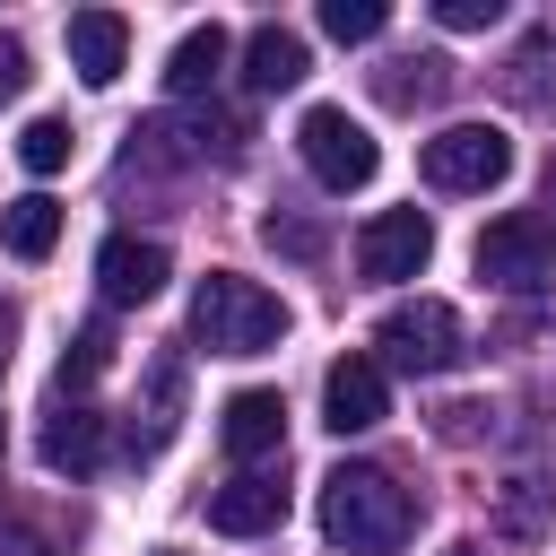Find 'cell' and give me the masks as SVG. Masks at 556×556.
<instances>
[{
    "instance_id": "obj_1",
    "label": "cell",
    "mask_w": 556,
    "mask_h": 556,
    "mask_svg": "<svg viewBox=\"0 0 556 556\" xmlns=\"http://www.w3.org/2000/svg\"><path fill=\"white\" fill-rule=\"evenodd\" d=\"M408 530H417V504H408V486H400L391 469L348 460V469L321 478V539H330V547H348V556H391Z\"/></svg>"
},
{
    "instance_id": "obj_2",
    "label": "cell",
    "mask_w": 556,
    "mask_h": 556,
    "mask_svg": "<svg viewBox=\"0 0 556 556\" xmlns=\"http://www.w3.org/2000/svg\"><path fill=\"white\" fill-rule=\"evenodd\" d=\"M191 339L208 356H261V348L287 339V304L243 269H208L200 295H191Z\"/></svg>"
},
{
    "instance_id": "obj_3",
    "label": "cell",
    "mask_w": 556,
    "mask_h": 556,
    "mask_svg": "<svg viewBox=\"0 0 556 556\" xmlns=\"http://www.w3.org/2000/svg\"><path fill=\"white\" fill-rule=\"evenodd\" d=\"M374 348H382L400 374H452V365L469 356V330H460V313H452L443 295H417V304H391V313L374 321Z\"/></svg>"
},
{
    "instance_id": "obj_4",
    "label": "cell",
    "mask_w": 556,
    "mask_h": 556,
    "mask_svg": "<svg viewBox=\"0 0 556 556\" xmlns=\"http://www.w3.org/2000/svg\"><path fill=\"white\" fill-rule=\"evenodd\" d=\"M295 148H304V165H313V182H321V191H365V182H374V165H382L374 130H365L348 104H313V113L295 122Z\"/></svg>"
},
{
    "instance_id": "obj_5",
    "label": "cell",
    "mask_w": 556,
    "mask_h": 556,
    "mask_svg": "<svg viewBox=\"0 0 556 556\" xmlns=\"http://www.w3.org/2000/svg\"><path fill=\"white\" fill-rule=\"evenodd\" d=\"M478 278L504 287V295H539V287L556 278V226L530 217V208L495 217V226L478 235Z\"/></svg>"
},
{
    "instance_id": "obj_6",
    "label": "cell",
    "mask_w": 556,
    "mask_h": 556,
    "mask_svg": "<svg viewBox=\"0 0 556 556\" xmlns=\"http://www.w3.org/2000/svg\"><path fill=\"white\" fill-rule=\"evenodd\" d=\"M417 165H426L434 191H495L513 174V139L495 122H452V130H434L417 148Z\"/></svg>"
},
{
    "instance_id": "obj_7",
    "label": "cell",
    "mask_w": 556,
    "mask_h": 556,
    "mask_svg": "<svg viewBox=\"0 0 556 556\" xmlns=\"http://www.w3.org/2000/svg\"><path fill=\"white\" fill-rule=\"evenodd\" d=\"M426 252H434V217H426V208H382V217H365V235H356V278L400 287V278L426 269Z\"/></svg>"
},
{
    "instance_id": "obj_8",
    "label": "cell",
    "mask_w": 556,
    "mask_h": 556,
    "mask_svg": "<svg viewBox=\"0 0 556 556\" xmlns=\"http://www.w3.org/2000/svg\"><path fill=\"white\" fill-rule=\"evenodd\" d=\"M382 408H391V391H382L374 356H339L321 374V426L330 434H365V426H382Z\"/></svg>"
},
{
    "instance_id": "obj_9",
    "label": "cell",
    "mask_w": 556,
    "mask_h": 556,
    "mask_svg": "<svg viewBox=\"0 0 556 556\" xmlns=\"http://www.w3.org/2000/svg\"><path fill=\"white\" fill-rule=\"evenodd\" d=\"M165 278H174V261H165V243H148V235H113V243L96 252L104 304H148V295H165Z\"/></svg>"
},
{
    "instance_id": "obj_10",
    "label": "cell",
    "mask_w": 556,
    "mask_h": 556,
    "mask_svg": "<svg viewBox=\"0 0 556 556\" xmlns=\"http://www.w3.org/2000/svg\"><path fill=\"white\" fill-rule=\"evenodd\" d=\"M287 521V486L269 478V469H243V478H226L217 495H208V530H226V539H261V530H278Z\"/></svg>"
},
{
    "instance_id": "obj_11",
    "label": "cell",
    "mask_w": 556,
    "mask_h": 556,
    "mask_svg": "<svg viewBox=\"0 0 556 556\" xmlns=\"http://www.w3.org/2000/svg\"><path fill=\"white\" fill-rule=\"evenodd\" d=\"M35 452H43V469H61V478H87V469L104 460V417H96L87 400H61V408L43 417V434H35Z\"/></svg>"
},
{
    "instance_id": "obj_12",
    "label": "cell",
    "mask_w": 556,
    "mask_h": 556,
    "mask_svg": "<svg viewBox=\"0 0 556 556\" xmlns=\"http://www.w3.org/2000/svg\"><path fill=\"white\" fill-rule=\"evenodd\" d=\"M122 52H130V17L122 9H78L70 17V70L87 87H113L122 78Z\"/></svg>"
},
{
    "instance_id": "obj_13",
    "label": "cell",
    "mask_w": 556,
    "mask_h": 556,
    "mask_svg": "<svg viewBox=\"0 0 556 556\" xmlns=\"http://www.w3.org/2000/svg\"><path fill=\"white\" fill-rule=\"evenodd\" d=\"M217 434H226L235 460H269V452L287 443V400H278V391H235V400L217 408Z\"/></svg>"
},
{
    "instance_id": "obj_14",
    "label": "cell",
    "mask_w": 556,
    "mask_h": 556,
    "mask_svg": "<svg viewBox=\"0 0 556 556\" xmlns=\"http://www.w3.org/2000/svg\"><path fill=\"white\" fill-rule=\"evenodd\" d=\"M304 70H313V52H304V35H295V26H252V43H243V78H252L261 96L304 87Z\"/></svg>"
},
{
    "instance_id": "obj_15",
    "label": "cell",
    "mask_w": 556,
    "mask_h": 556,
    "mask_svg": "<svg viewBox=\"0 0 556 556\" xmlns=\"http://www.w3.org/2000/svg\"><path fill=\"white\" fill-rule=\"evenodd\" d=\"M226 52H235V35L208 17V26H191L182 43H174V61H165V87L174 96H208L217 87V70H226Z\"/></svg>"
},
{
    "instance_id": "obj_16",
    "label": "cell",
    "mask_w": 556,
    "mask_h": 556,
    "mask_svg": "<svg viewBox=\"0 0 556 556\" xmlns=\"http://www.w3.org/2000/svg\"><path fill=\"white\" fill-rule=\"evenodd\" d=\"M0 243H9L17 261H43V252L61 243V200H52V191H26V200H9V217H0Z\"/></svg>"
},
{
    "instance_id": "obj_17",
    "label": "cell",
    "mask_w": 556,
    "mask_h": 556,
    "mask_svg": "<svg viewBox=\"0 0 556 556\" xmlns=\"http://www.w3.org/2000/svg\"><path fill=\"white\" fill-rule=\"evenodd\" d=\"M443 87H452V61H443V52H408V61L382 70V96H391V104H434Z\"/></svg>"
},
{
    "instance_id": "obj_18",
    "label": "cell",
    "mask_w": 556,
    "mask_h": 556,
    "mask_svg": "<svg viewBox=\"0 0 556 556\" xmlns=\"http://www.w3.org/2000/svg\"><path fill=\"white\" fill-rule=\"evenodd\" d=\"M70 148H78V130H70V122H52V113L17 130V165H26V174H61V165H70Z\"/></svg>"
},
{
    "instance_id": "obj_19",
    "label": "cell",
    "mask_w": 556,
    "mask_h": 556,
    "mask_svg": "<svg viewBox=\"0 0 556 556\" xmlns=\"http://www.w3.org/2000/svg\"><path fill=\"white\" fill-rule=\"evenodd\" d=\"M104 365H113V330H104V321H87V330L61 348V400H70V391H87Z\"/></svg>"
},
{
    "instance_id": "obj_20",
    "label": "cell",
    "mask_w": 556,
    "mask_h": 556,
    "mask_svg": "<svg viewBox=\"0 0 556 556\" xmlns=\"http://www.w3.org/2000/svg\"><path fill=\"white\" fill-rule=\"evenodd\" d=\"M382 26H391L382 0H321V35H330V43H374Z\"/></svg>"
},
{
    "instance_id": "obj_21",
    "label": "cell",
    "mask_w": 556,
    "mask_h": 556,
    "mask_svg": "<svg viewBox=\"0 0 556 556\" xmlns=\"http://www.w3.org/2000/svg\"><path fill=\"white\" fill-rule=\"evenodd\" d=\"M434 17H443L452 35H478V26H495V17H504V0H434Z\"/></svg>"
},
{
    "instance_id": "obj_22",
    "label": "cell",
    "mask_w": 556,
    "mask_h": 556,
    "mask_svg": "<svg viewBox=\"0 0 556 556\" xmlns=\"http://www.w3.org/2000/svg\"><path fill=\"white\" fill-rule=\"evenodd\" d=\"M17 96H26V43L0 35V104H17Z\"/></svg>"
},
{
    "instance_id": "obj_23",
    "label": "cell",
    "mask_w": 556,
    "mask_h": 556,
    "mask_svg": "<svg viewBox=\"0 0 556 556\" xmlns=\"http://www.w3.org/2000/svg\"><path fill=\"white\" fill-rule=\"evenodd\" d=\"M0 556H43V547L35 539H0Z\"/></svg>"
},
{
    "instance_id": "obj_24",
    "label": "cell",
    "mask_w": 556,
    "mask_h": 556,
    "mask_svg": "<svg viewBox=\"0 0 556 556\" xmlns=\"http://www.w3.org/2000/svg\"><path fill=\"white\" fill-rule=\"evenodd\" d=\"M443 556H486V547H478V539H452V547H443Z\"/></svg>"
}]
</instances>
